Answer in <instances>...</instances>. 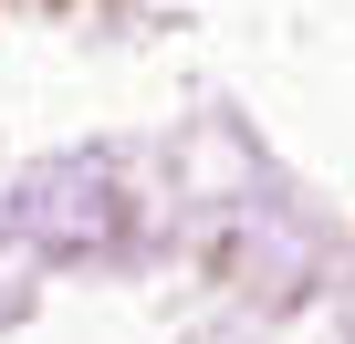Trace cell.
I'll use <instances>...</instances> for the list:
<instances>
[]
</instances>
